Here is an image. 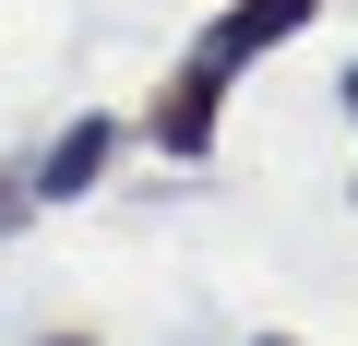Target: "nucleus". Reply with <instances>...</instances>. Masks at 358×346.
Listing matches in <instances>:
<instances>
[{"mask_svg":"<svg viewBox=\"0 0 358 346\" xmlns=\"http://www.w3.org/2000/svg\"><path fill=\"white\" fill-rule=\"evenodd\" d=\"M310 13H322V0H227V13L179 48V72H167V84H155V108L131 120V143H155L167 167H215V120H227L239 72H251L263 48H287Z\"/></svg>","mask_w":358,"mask_h":346,"instance_id":"nucleus-1","label":"nucleus"},{"mask_svg":"<svg viewBox=\"0 0 358 346\" xmlns=\"http://www.w3.org/2000/svg\"><path fill=\"white\" fill-rule=\"evenodd\" d=\"M120 155H131V120H120V108H84V120H72L48 155H24V180H36V215H48V203H84V192L108 180Z\"/></svg>","mask_w":358,"mask_h":346,"instance_id":"nucleus-2","label":"nucleus"},{"mask_svg":"<svg viewBox=\"0 0 358 346\" xmlns=\"http://www.w3.org/2000/svg\"><path fill=\"white\" fill-rule=\"evenodd\" d=\"M36 346H96V334H36Z\"/></svg>","mask_w":358,"mask_h":346,"instance_id":"nucleus-4","label":"nucleus"},{"mask_svg":"<svg viewBox=\"0 0 358 346\" xmlns=\"http://www.w3.org/2000/svg\"><path fill=\"white\" fill-rule=\"evenodd\" d=\"M346 108H358V60H346ZM346 203H358V192H346Z\"/></svg>","mask_w":358,"mask_h":346,"instance_id":"nucleus-5","label":"nucleus"},{"mask_svg":"<svg viewBox=\"0 0 358 346\" xmlns=\"http://www.w3.org/2000/svg\"><path fill=\"white\" fill-rule=\"evenodd\" d=\"M24 215H36V180H24V155H13V167H0V239H13Z\"/></svg>","mask_w":358,"mask_h":346,"instance_id":"nucleus-3","label":"nucleus"},{"mask_svg":"<svg viewBox=\"0 0 358 346\" xmlns=\"http://www.w3.org/2000/svg\"><path fill=\"white\" fill-rule=\"evenodd\" d=\"M251 346H299V334H251Z\"/></svg>","mask_w":358,"mask_h":346,"instance_id":"nucleus-6","label":"nucleus"}]
</instances>
